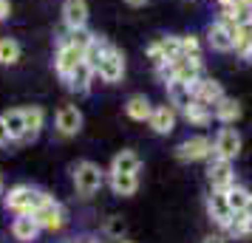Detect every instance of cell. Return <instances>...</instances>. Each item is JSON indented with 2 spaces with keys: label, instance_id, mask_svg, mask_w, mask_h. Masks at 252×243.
Wrapping results in <instances>:
<instances>
[{
  "label": "cell",
  "instance_id": "cell-1",
  "mask_svg": "<svg viewBox=\"0 0 252 243\" xmlns=\"http://www.w3.org/2000/svg\"><path fill=\"white\" fill-rule=\"evenodd\" d=\"M48 201H54V195L32 184H14L9 192H3V204H6V209H12L14 215H34Z\"/></svg>",
  "mask_w": 252,
  "mask_h": 243
},
{
  "label": "cell",
  "instance_id": "cell-2",
  "mask_svg": "<svg viewBox=\"0 0 252 243\" xmlns=\"http://www.w3.org/2000/svg\"><path fill=\"white\" fill-rule=\"evenodd\" d=\"M105 175L108 173H105L99 164L80 162L77 167H74V173H71V178H74V189H77L82 198L96 195V192L102 189V184H105Z\"/></svg>",
  "mask_w": 252,
  "mask_h": 243
},
{
  "label": "cell",
  "instance_id": "cell-3",
  "mask_svg": "<svg viewBox=\"0 0 252 243\" xmlns=\"http://www.w3.org/2000/svg\"><path fill=\"white\" fill-rule=\"evenodd\" d=\"M125 71H127V62H125V54L119 51L116 46L108 43V48L102 51L99 57V65H96V77L108 85H116V82L125 80Z\"/></svg>",
  "mask_w": 252,
  "mask_h": 243
},
{
  "label": "cell",
  "instance_id": "cell-4",
  "mask_svg": "<svg viewBox=\"0 0 252 243\" xmlns=\"http://www.w3.org/2000/svg\"><path fill=\"white\" fill-rule=\"evenodd\" d=\"M241 133L235 128H221L216 133V139H213V156L216 159H224V162H235L241 156Z\"/></svg>",
  "mask_w": 252,
  "mask_h": 243
},
{
  "label": "cell",
  "instance_id": "cell-5",
  "mask_svg": "<svg viewBox=\"0 0 252 243\" xmlns=\"http://www.w3.org/2000/svg\"><path fill=\"white\" fill-rule=\"evenodd\" d=\"M32 218L37 220L40 232H51V235H54V232H60L63 226H65L68 215H65V207H63L60 201H48L46 207H40Z\"/></svg>",
  "mask_w": 252,
  "mask_h": 243
},
{
  "label": "cell",
  "instance_id": "cell-6",
  "mask_svg": "<svg viewBox=\"0 0 252 243\" xmlns=\"http://www.w3.org/2000/svg\"><path fill=\"white\" fill-rule=\"evenodd\" d=\"M213 156V139H207V136H190V139H184L179 147H176V159L179 162H204Z\"/></svg>",
  "mask_w": 252,
  "mask_h": 243
},
{
  "label": "cell",
  "instance_id": "cell-7",
  "mask_svg": "<svg viewBox=\"0 0 252 243\" xmlns=\"http://www.w3.org/2000/svg\"><path fill=\"white\" fill-rule=\"evenodd\" d=\"M80 62H82V51L77 46H71L68 40H63V37H60L57 54H54V71H57V77H60V80H65V77H68Z\"/></svg>",
  "mask_w": 252,
  "mask_h": 243
},
{
  "label": "cell",
  "instance_id": "cell-8",
  "mask_svg": "<svg viewBox=\"0 0 252 243\" xmlns=\"http://www.w3.org/2000/svg\"><path fill=\"white\" fill-rule=\"evenodd\" d=\"M207 181L213 189H229L235 184V170H232V162H224V159H216L210 156V167H207Z\"/></svg>",
  "mask_w": 252,
  "mask_h": 243
},
{
  "label": "cell",
  "instance_id": "cell-9",
  "mask_svg": "<svg viewBox=\"0 0 252 243\" xmlns=\"http://www.w3.org/2000/svg\"><path fill=\"white\" fill-rule=\"evenodd\" d=\"M176 122H179V110H176L170 102L167 105H156V108L150 110V119H148L150 130L159 133V136H170L173 130H176Z\"/></svg>",
  "mask_w": 252,
  "mask_h": 243
},
{
  "label": "cell",
  "instance_id": "cell-10",
  "mask_svg": "<svg viewBox=\"0 0 252 243\" xmlns=\"http://www.w3.org/2000/svg\"><path fill=\"white\" fill-rule=\"evenodd\" d=\"M23 119H26V133H23V139L17 141L20 147L34 144V141L40 139V133L46 128V110H43L40 105H29V108H23Z\"/></svg>",
  "mask_w": 252,
  "mask_h": 243
},
{
  "label": "cell",
  "instance_id": "cell-11",
  "mask_svg": "<svg viewBox=\"0 0 252 243\" xmlns=\"http://www.w3.org/2000/svg\"><path fill=\"white\" fill-rule=\"evenodd\" d=\"M54 125H57V133L63 139H71V136H77L82 130V110L77 105H63L57 110V119H54Z\"/></svg>",
  "mask_w": 252,
  "mask_h": 243
},
{
  "label": "cell",
  "instance_id": "cell-12",
  "mask_svg": "<svg viewBox=\"0 0 252 243\" xmlns=\"http://www.w3.org/2000/svg\"><path fill=\"white\" fill-rule=\"evenodd\" d=\"M170 68H173V77L170 80H179V82H187V85H195V82L201 80L204 74H201V59H190V57H173L170 59Z\"/></svg>",
  "mask_w": 252,
  "mask_h": 243
},
{
  "label": "cell",
  "instance_id": "cell-13",
  "mask_svg": "<svg viewBox=\"0 0 252 243\" xmlns=\"http://www.w3.org/2000/svg\"><path fill=\"white\" fill-rule=\"evenodd\" d=\"M207 215H210V220L216 223V226H227L229 218H232V209H229L227 204V195L221 192V189H213L210 195H207Z\"/></svg>",
  "mask_w": 252,
  "mask_h": 243
},
{
  "label": "cell",
  "instance_id": "cell-14",
  "mask_svg": "<svg viewBox=\"0 0 252 243\" xmlns=\"http://www.w3.org/2000/svg\"><path fill=\"white\" fill-rule=\"evenodd\" d=\"M63 23H65V28L88 26V0H65L63 3Z\"/></svg>",
  "mask_w": 252,
  "mask_h": 243
},
{
  "label": "cell",
  "instance_id": "cell-15",
  "mask_svg": "<svg viewBox=\"0 0 252 243\" xmlns=\"http://www.w3.org/2000/svg\"><path fill=\"white\" fill-rule=\"evenodd\" d=\"M94 77H96V74H94V68L85 62V59H82L80 65L71 71L63 82H65V88H68V91H74V93H88V91H91Z\"/></svg>",
  "mask_w": 252,
  "mask_h": 243
},
{
  "label": "cell",
  "instance_id": "cell-16",
  "mask_svg": "<svg viewBox=\"0 0 252 243\" xmlns=\"http://www.w3.org/2000/svg\"><path fill=\"white\" fill-rule=\"evenodd\" d=\"M105 181L114 189V195H119V198L136 195V189H139V175H133V173H108Z\"/></svg>",
  "mask_w": 252,
  "mask_h": 243
},
{
  "label": "cell",
  "instance_id": "cell-17",
  "mask_svg": "<svg viewBox=\"0 0 252 243\" xmlns=\"http://www.w3.org/2000/svg\"><path fill=\"white\" fill-rule=\"evenodd\" d=\"M241 113H244V110H241V102L232 99V96H227V93L213 105V119H218L221 125H235L241 119Z\"/></svg>",
  "mask_w": 252,
  "mask_h": 243
},
{
  "label": "cell",
  "instance_id": "cell-18",
  "mask_svg": "<svg viewBox=\"0 0 252 243\" xmlns=\"http://www.w3.org/2000/svg\"><path fill=\"white\" fill-rule=\"evenodd\" d=\"M193 96L198 99V102H204V105H213L224 96V88H221V82L213 80V77H201V80L193 85Z\"/></svg>",
  "mask_w": 252,
  "mask_h": 243
},
{
  "label": "cell",
  "instance_id": "cell-19",
  "mask_svg": "<svg viewBox=\"0 0 252 243\" xmlns=\"http://www.w3.org/2000/svg\"><path fill=\"white\" fill-rule=\"evenodd\" d=\"M224 235H227V238H235V241L250 238L252 235V207L244 209V212H232L229 223L224 226Z\"/></svg>",
  "mask_w": 252,
  "mask_h": 243
},
{
  "label": "cell",
  "instance_id": "cell-20",
  "mask_svg": "<svg viewBox=\"0 0 252 243\" xmlns=\"http://www.w3.org/2000/svg\"><path fill=\"white\" fill-rule=\"evenodd\" d=\"M167 85V102L176 108V110H184L187 105L193 102V85H187V82H179V80H170L164 82Z\"/></svg>",
  "mask_w": 252,
  "mask_h": 243
},
{
  "label": "cell",
  "instance_id": "cell-21",
  "mask_svg": "<svg viewBox=\"0 0 252 243\" xmlns=\"http://www.w3.org/2000/svg\"><path fill=\"white\" fill-rule=\"evenodd\" d=\"M0 119H3V125H6V133H9L12 144H17V141L23 139V133H26L23 108H9V110H3V113H0Z\"/></svg>",
  "mask_w": 252,
  "mask_h": 243
},
{
  "label": "cell",
  "instance_id": "cell-22",
  "mask_svg": "<svg viewBox=\"0 0 252 243\" xmlns=\"http://www.w3.org/2000/svg\"><path fill=\"white\" fill-rule=\"evenodd\" d=\"M37 235H40V226H37V220L32 215H17L12 220V238L20 243H32L37 241Z\"/></svg>",
  "mask_w": 252,
  "mask_h": 243
},
{
  "label": "cell",
  "instance_id": "cell-23",
  "mask_svg": "<svg viewBox=\"0 0 252 243\" xmlns=\"http://www.w3.org/2000/svg\"><path fill=\"white\" fill-rule=\"evenodd\" d=\"M142 170V159H139L136 150H119L114 156V162H111V170L108 173H133L139 175Z\"/></svg>",
  "mask_w": 252,
  "mask_h": 243
},
{
  "label": "cell",
  "instance_id": "cell-24",
  "mask_svg": "<svg viewBox=\"0 0 252 243\" xmlns=\"http://www.w3.org/2000/svg\"><path fill=\"white\" fill-rule=\"evenodd\" d=\"M150 110H153V105H150V99L145 93H133L125 102V113H127V119H133V122H148Z\"/></svg>",
  "mask_w": 252,
  "mask_h": 243
},
{
  "label": "cell",
  "instance_id": "cell-25",
  "mask_svg": "<svg viewBox=\"0 0 252 243\" xmlns=\"http://www.w3.org/2000/svg\"><path fill=\"white\" fill-rule=\"evenodd\" d=\"M182 116L190 122V125H195V128H204V125L213 122V108L204 105V102H198V99H193V102L182 110Z\"/></svg>",
  "mask_w": 252,
  "mask_h": 243
},
{
  "label": "cell",
  "instance_id": "cell-26",
  "mask_svg": "<svg viewBox=\"0 0 252 243\" xmlns=\"http://www.w3.org/2000/svg\"><path fill=\"white\" fill-rule=\"evenodd\" d=\"M207 43H210V48L213 51H221V54H227V51H232V40H229L227 28L218 23H210V28H207Z\"/></svg>",
  "mask_w": 252,
  "mask_h": 243
},
{
  "label": "cell",
  "instance_id": "cell-27",
  "mask_svg": "<svg viewBox=\"0 0 252 243\" xmlns=\"http://www.w3.org/2000/svg\"><path fill=\"white\" fill-rule=\"evenodd\" d=\"M224 195H227V204L232 212H244V209L252 207V192L241 184H232L229 189H224Z\"/></svg>",
  "mask_w": 252,
  "mask_h": 243
},
{
  "label": "cell",
  "instance_id": "cell-28",
  "mask_svg": "<svg viewBox=\"0 0 252 243\" xmlns=\"http://www.w3.org/2000/svg\"><path fill=\"white\" fill-rule=\"evenodd\" d=\"M20 54H23V48H20L17 40L0 37V65H17L20 62Z\"/></svg>",
  "mask_w": 252,
  "mask_h": 243
},
{
  "label": "cell",
  "instance_id": "cell-29",
  "mask_svg": "<svg viewBox=\"0 0 252 243\" xmlns=\"http://www.w3.org/2000/svg\"><path fill=\"white\" fill-rule=\"evenodd\" d=\"M179 51H182V57L201 59V40H198L195 34H184V37H179Z\"/></svg>",
  "mask_w": 252,
  "mask_h": 243
},
{
  "label": "cell",
  "instance_id": "cell-30",
  "mask_svg": "<svg viewBox=\"0 0 252 243\" xmlns=\"http://www.w3.org/2000/svg\"><path fill=\"white\" fill-rule=\"evenodd\" d=\"M102 232L108 235V238H114V241H119V238L125 235V220L119 218V215H108V218H105Z\"/></svg>",
  "mask_w": 252,
  "mask_h": 243
},
{
  "label": "cell",
  "instance_id": "cell-31",
  "mask_svg": "<svg viewBox=\"0 0 252 243\" xmlns=\"http://www.w3.org/2000/svg\"><path fill=\"white\" fill-rule=\"evenodd\" d=\"M148 59H153V65L156 62H164V46H161V37L159 40H153L148 46Z\"/></svg>",
  "mask_w": 252,
  "mask_h": 243
},
{
  "label": "cell",
  "instance_id": "cell-32",
  "mask_svg": "<svg viewBox=\"0 0 252 243\" xmlns=\"http://www.w3.org/2000/svg\"><path fill=\"white\" fill-rule=\"evenodd\" d=\"M12 17V0H0V20Z\"/></svg>",
  "mask_w": 252,
  "mask_h": 243
},
{
  "label": "cell",
  "instance_id": "cell-33",
  "mask_svg": "<svg viewBox=\"0 0 252 243\" xmlns=\"http://www.w3.org/2000/svg\"><path fill=\"white\" fill-rule=\"evenodd\" d=\"M6 144H12V139H9V133H6V125H3V119H0V147H6Z\"/></svg>",
  "mask_w": 252,
  "mask_h": 243
},
{
  "label": "cell",
  "instance_id": "cell-34",
  "mask_svg": "<svg viewBox=\"0 0 252 243\" xmlns=\"http://www.w3.org/2000/svg\"><path fill=\"white\" fill-rule=\"evenodd\" d=\"M201 243H227V238H224V235H210V238H204Z\"/></svg>",
  "mask_w": 252,
  "mask_h": 243
},
{
  "label": "cell",
  "instance_id": "cell-35",
  "mask_svg": "<svg viewBox=\"0 0 252 243\" xmlns=\"http://www.w3.org/2000/svg\"><path fill=\"white\" fill-rule=\"evenodd\" d=\"M71 243H99V241H94L91 235H82V238H77V241H71Z\"/></svg>",
  "mask_w": 252,
  "mask_h": 243
},
{
  "label": "cell",
  "instance_id": "cell-36",
  "mask_svg": "<svg viewBox=\"0 0 252 243\" xmlns=\"http://www.w3.org/2000/svg\"><path fill=\"white\" fill-rule=\"evenodd\" d=\"M125 3H127V6H136V9H139V6H145L148 0H125Z\"/></svg>",
  "mask_w": 252,
  "mask_h": 243
},
{
  "label": "cell",
  "instance_id": "cell-37",
  "mask_svg": "<svg viewBox=\"0 0 252 243\" xmlns=\"http://www.w3.org/2000/svg\"><path fill=\"white\" fill-rule=\"evenodd\" d=\"M116 243H136V241H125V238H119V241H116Z\"/></svg>",
  "mask_w": 252,
  "mask_h": 243
},
{
  "label": "cell",
  "instance_id": "cell-38",
  "mask_svg": "<svg viewBox=\"0 0 252 243\" xmlns=\"http://www.w3.org/2000/svg\"><path fill=\"white\" fill-rule=\"evenodd\" d=\"M3 192H6V189H3V178H0V198H3Z\"/></svg>",
  "mask_w": 252,
  "mask_h": 243
}]
</instances>
